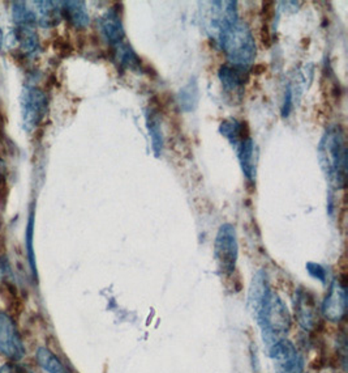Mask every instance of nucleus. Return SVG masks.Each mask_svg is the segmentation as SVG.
Here are the masks:
<instances>
[{"label": "nucleus", "mask_w": 348, "mask_h": 373, "mask_svg": "<svg viewBox=\"0 0 348 373\" xmlns=\"http://www.w3.org/2000/svg\"><path fill=\"white\" fill-rule=\"evenodd\" d=\"M318 161L332 189H343L347 178V143L340 126L325 131L318 144Z\"/></svg>", "instance_id": "nucleus-1"}, {"label": "nucleus", "mask_w": 348, "mask_h": 373, "mask_svg": "<svg viewBox=\"0 0 348 373\" xmlns=\"http://www.w3.org/2000/svg\"><path fill=\"white\" fill-rule=\"evenodd\" d=\"M219 48L225 51L231 66L249 70L256 58V41L248 25L237 18L215 38Z\"/></svg>", "instance_id": "nucleus-2"}, {"label": "nucleus", "mask_w": 348, "mask_h": 373, "mask_svg": "<svg viewBox=\"0 0 348 373\" xmlns=\"http://www.w3.org/2000/svg\"><path fill=\"white\" fill-rule=\"evenodd\" d=\"M257 323L261 326L262 332L281 337L290 330L291 328V315L287 307L284 306L282 298L276 292L270 291L265 306L262 308Z\"/></svg>", "instance_id": "nucleus-3"}, {"label": "nucleus", "mask_w": 348, "mask_h": 373, "mask_svg": "<svg viewBox=\"0 0 348 373\" xmlns=\"http://www.w3.org/2000/svg\"><path fill=\"white\" fill-rule=\"evenodd\" d=\"M239 256V245L235 227L232 224H223L219 227L214 242V257L219 271L225 276L235 273Z\"/></svg>", "instance_id": "nucleus-4"}, {"label": "nucleus", "mask_w": 348, "mask_h": 373, "mask_svg": "<svg viewBox=\"0 0 348 373\" xmlns=\"http://www.w3.org/2000/svg\"><path fill=\"white\" fill-rule=\"evenodd\" d=\"M21 117H23V127L26 131L32 133L40 124L49 110V99L46 93L37 87H24L21 99Z\"/></svg>", "instance_id": "nucleus-5"}, {"label": "nucleus", "mask_w": 348, "mask_h": 373, "mask_svg": "<svg viewBox=\"0 0 348 373\" xmlns=\"http://www.w3.org/2000/svg\"><path fill=\"white\" fill-rule=\"evenodd\" d=\"M0 354L9 362H21L25 346L16 323L7 312H0Z\"/></svg>", "instance_id": "nucleus-6"}, {"label": "nucleus", "mask_w": 348, "mask_h": 373, "mask_svg": "<svg viewBox=\"0 0 348 373\" xmlns=\"http://www.w3.org/2000/svg\"><path fill=\"white\" fill-rule=\"evenodd\" d=\"M269 357L274 360L278 373H303L304 360L288 340L281 338L267 348Z\"/></svg>", "instance_id": "nucleus-7"}, {"label": "nucleus", "mask_w": 348, "mask_h": 373, "mask_svg": "<svg viewBox=\"0 0 348 373\" xmlns=\"http://www.w3.org/2000/svg\"><path fill=\"white\" fill-rule=\"evenodd\" d=\"M223 91L232 101V104H240L244 96V87L249 79L248 70H243L231 65H223L218 72Z\"/></svg>", "instance_id": "nucleus-8"}, {"label": "nucleus", "mask_w": 348, "mask_h": 373, "mask_svg": "<svg viewBox=\"0 0 348 373\" xmlns=\"http://www.w3.org/2000/svg\"><path fill=\"white\" fill-rule=\"evenodd\" d=\"M321 310H322L325 318L332 323H339L346 317L347 291L338 279L332 281L329 293L326 295L324 303H322Z\"/></svg>", "instance_id": "nucleus-9"}, {"label": "nucleus", "mask_w": 348, "mask_h": 373, "mask_svg": "<svg viewBox=\"0 0 348 373\" xmlns=\"http://www.w3.org/2000/svg\"><path fill=\"white\" fill-rule=\"evenodd\" d=\"M315 296L308 290H299L295 296V315L300 326L312 332L318 326V312H317Z\"/></svg>", "instance_id": "nucleus-10"}, {"label": "nucleus", "mask_w": 348, "mask_h": 373, "mask_svg": "<svg viewBox=\"0 0 348 373\" xmlns=\"http://www.w3.org/2000/svg\"><path fill=\"white\" fill-rule=\"evenodd\" d=\"M270 291L271 290L269 287L265 270H259L252 279L251 287L248 292V309L256 321L259 318L262 308L265 306V301H266Z\"/></svg>", "instance_id": "nucleus-11"}, {"label": "nucleus", "mask_w": 348, "mask_h": 373, "mask_svg": "<svg viewBox=\"0 0 348 373\" xmlns=\"http://www.w3.org/2000/svg\"><path fill=\"white\" fill-rule=\"evenodd\" d=\"M99 28L110 48L124 42L125 31L123 26L122 17L118 9H108L99 20Z\"/></svg>", "instance_id": "nucleus-12"}, {"label": "nucleus", "mask_w": 348, "mask_h": 373, "mask_svg": "<svg viewBox=\"0 0 348 373\" xmlns=\"http://www.w3.org/2000/svg\"><path fill=\"white\" fill-rule=\"evenodd\" d=\"M110 57L118 63V67L122 71H135V72H142L144 67L141 63V58L136 54V51L132 49L130 43L124 41L116 46L110 48Z\"/></svg>", "instance_id": "nucleus-13"}, {"label": "nucleus", "mask_w": 348, "mask_h": 373, "mask_svg": "<svg viewBox=\"0 0 348 373\" xmlns=\"http://www.w3.org/2000/svg\"><path fill=\"white\" fill-rule=\"evenodd\" d=\"M219 133L230 141L235 151L245 139L251 138V130L247 121H237L235 118L223 119L219 126Z\"/></svg>", "instance_id": "nucleus-14"}, {"label": "nucleus", "mask_w": 348, "mask_h": 373, "mask_svg": "<svg viewBox=\"0 0 348 373\" xmlns=\"http://www.w3.org/2000/svg\"><path fill=\"white\" fill-rule=\"evenodd\" d=\"M9 38H12V41L16 42L18 45V53L15 55L16 58H21V57H26V55H33L40 50V41H38V36L33 31L32 28H26V26H18L16 29H13Z\"/></svg>", "instance_id": "nucleus-15"}, {"label": "nucleus", "mask_w": 348, "mask_h": 373, "mask_svg": "<svg viewBox=\"0 0 348 373\" xmlns=\"http://www.w3.org/2000/svg\"><path fill=\"white\" fill-rule=\"evenodd\" d=\"M236 155L240 161V166H242L245 178L251 185H254L256 183V163H257L254 141L252 138L245 139L236 149Z\"/></svg>", "instance_id": "nucleus-16"}, {"label": "nucleus", "mask_w": 348, "mask_h": 373, "mask_svg": "<svg viewBox=\"0 0 348 373\" xmlns=\"http://www.w3.org/2000/svg\"><path fill=\"white\" fill-rule=\"evenodd\" d=\"M146 127L149 130V136L152 139V148H153L155 158H159L163 151V133L162 124H161V112L150 105L146 109Z\"/></svg>", "instance_id": "nucleus-17"}, {"label": "nucleus", "mask_w": 348, "mask_h": 373, "mask_svg": "<svg viewBox=\"0 0 348 373\" xmlns=\"http://www.w3.org/2000/svg\"><path fill=\"white\" fill-rule=\"evenodd\" d=\"M35 18L42 28H54L62 21V7L57 1H34Z\"/></svg>", "instance_id": "nucleus-18"}, {"label": "nucleus", "mask_w": 348, "mask_h": 373, "mask_svg": "<svg viewBox=\"0 0 348 373\" xmlns=\"http://www.w3.org/2000/svg\"><path fill=\"white\" fill-rule=\"evenodd\" d=\"M62 6V16L76 29H85L89 25V13L84 1H63Z\"/></svg>", "instance_id": "nucleus-19"}, {"label": "nucleus", "mask_w": 348, "mask_h": 373, "mask_svg": "<svg viewBox=\"0 0 348 373\" xmlns=\"http://www.w3.org/2000/svg\"><path fill=\"white\" fill-rule=\"evenodd\" d=\"M200 99V92H198V84L196 79H191L189 83L186 84L178 94L179 105L183 112H192L195 110Z\"/></svg>", "instance_id": "nucleus-20"}, {"label": "nucleus", "mask_w": 348, "mask_h": 373, "mask_svg": "<svg viewBox=\"0 0 348 373\" xmlns=\"http://www.w3.org/2000/svg\"><path fill=\"white\" fill-rule=\"evenodd\" d=\"M35 359L40 367L49 373H68L59 357L52 351H50L49 348H38Z\"/></svg>", "instance_id": "nucleus-21"}, {"label": "nucleus", "mask_w": 348, "mask_h": 373, "mask_svg": "<svg viewBox=\"0 0 348 373\" xmlns=\"http://www.w3.org/2000/svg\"><path fill=\"white\" fill-rule=\"evenodd\" d=\"M12 15H13V21L20 26L30 28V25L37 23L35 13L29 7H26L24 1L12 3Z\"/></svg>", "instance_id": "nucleus-22"}, {"label": "nucleus", "mask_w": 348, "mask_h": 373, "mask_svg": "<svg viewBox=\"0 0 348 373\" xmlns=\"http://www.w3.org/2000/svg\"><path fill=\"white\" fill-rule=\"evenodd\" d=\"M307 271L312 278H315L317 281H320L321 283L326 282L327 271H326L324 266H321L320 264H315V262H308Z\"/></svg>", "instance_id": "nucleus-23"}, {"label": "nucleus", "mask_w": 348, "mask_h": 373, "mask_svg": "<svg viewBox=\"0 0 348 373\" xmlns=\"http://www.w3.org/2000/svg\"><path fill=\"white\" fill-rule=\"evenodd\" d=\"M54 46H55V51L59 54V57H62V58L69 57L72 54V45L69 43V41H67L64 37H59L54 43Z\"/></svg>", "instance_id": "nucleus-24"}, {"label": "nucleus", "mask_w": 348, "mask_h": 373, "mask_svg": "<svg viewBox=\"0 0 348 373\" xmlns=\"http://www.w3.org/2000/svg\"><path fill=\"white\" fill-rule=\"evenodd\" d=\"M0 373H29L20 362H7L0 367Z\"/></svg>", "instance_id": "nucleus-25"}, {"label": "nucleus", "mask_w": 348, "mask_h": 373, "mask_svg": "<svg viewBox=\"0 0 348 373\" xmlns=\"http://www.w3.org/2000/svg\"><path fill=\"white\" fill-rule=\"evenodd\" d=\"M261 15H262L265 24H267L270 20H273V17L276 15V3L274 1H264Z\"/></svg>", "instance_id": "nucleus-26"}, {"label": "nucleus", "mask_w": 348, "mask_h": 373, "mask_svg": "<svg viewBox=\"0 0 348 373\" xmlns=\"http://www.w3.org/2000/svg\"><path fill=\"white\" fill-rule=\"evenodd\" d=\"M259 38H261V42L262 45L269 49L273 43V40H271V34H270V29H269V25L264 24L261 26V31H259Z\"/></svg>", "instance_id": "nucleus-27"}, {"label": "nucleus", "mask_w": 348, "mask_h": 373, "mask_svg": "<svg viewBox=\"0 0 348 373\" xmlns=\"http://www.w3.org/2000/svg\"><path fill=\"white\" fill-rule=\"evenodd\" d=\"M292 109V93L290 90H287L286 92V97H284V108H282V117L287 118L290 116Z\"/></svg>", "instance_id": "nucleus-28"}, {"label": "nucleus", "mask_w": 348, "mask_h": 373, "mask_svg": "<svg viewBox=\"0 0 348 373\" xmlns=\"http://www.w3.org/2000/svg\"><path fill=\"white\" fill-rule=\"evenodd\" d=\"M6 138V121H4V116L1 113V109H0V141L3 143Z\"/></svg>", "instance_id": "nucleus-29"}, {"label": "nucleus", "mask_w": 348, "mask_h": 373, "mask_svg": "<svg viewBox=\"0 0 348 373\" xmlns=\"http://www.w3.org/2000/svg\"><path fill=\"white\" fill-rule=\"evenodd\" d=\"M266 65H264V63H259V65H254V66L252 67V74H264V72L266 71Z\"/></svg>", "instance_id": "nucleus-30"}, {"label": "nucleus", "mask_w": 348, "mask_h": 373, "mask_svg": "<svg viewBox=\"0 0 348 373\" xmlns=\"http://www.w3.org/2000/svg\"><path fill=\"white\" fill-rule=\"evenodd\" d=\"M1 38H3V37H1V31H0V45H1Z\"/></svg>", "instance_id": "nucleus-31"}]
</instances>
